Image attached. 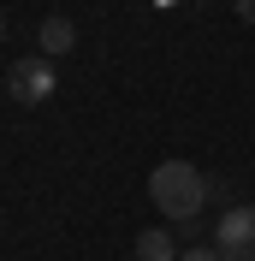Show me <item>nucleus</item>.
<instances>
[{"label":"nucleus","mask_w":255,"mask_h":261,"mask_svg":"<svg viewBox=\"0 0 255 261\" xmlns=\"http://www.w3.org/2000/svg\"><path fill=\"white\" fill-rule=\"evenodd\" d=\"M54 89H60V71H54L48 54H30V60L6 65V95L18 107H42V101H54Z\"/></svg>","instance_id":"2"},{"label":"nucleus","mask_w":255,"mask_h":261,"mask_svg":"<svg viewBox=\"0 0 255 261\" xmlns=\"http://www.w3.org/2000/svg\"><path fill=\"white\" fill-rule=\"evenodd\" d=\"M36 36H42V54H48V60H60V54H71V48H78V24H71L65 12H48Z\"/></svg>","instance_id":"4"},{"label":"nucleus","mask_w":255,"mask_h":261,"mask_svg":"<svg viewBox=\"0 0 255 261\" xmlns=\"http://www.w3.org/2000/svg\"><path fill=\"white\" fill-rule=\"evenodd\" d=\"M214 249H220V261H255V202H238L220 214Z\"/></svg>","instance_id":"3"},{"label":"nucleus","mask_w":255,"mask_h":261,"mask_svg":"<svg viewBox=\"0 0 255 261\" xmlns=\"http://www.w3.org/2000/svg\"><path fill=\"white\" fill-rule=\"evenodd\" d=\"M178 261H220V249H214V244H190Z\"/></svg>","instance_id":"6"},{"label":"nucleus","mask_w":255,"mask_h":261,"mask_svg":"<svg viewBox=\"0 0 255 261\" xmlns=\"http://www.w3.org/2000/svg\"><path fill=\"white\" fill-rule=\"evenodd\" d=\"M148 196H155V208L166 214V220H196V214L208 208V178L196 161H160L155 172H148Z\"/></svg>","instance_id":"1"},{"label":"nucleus","mask_w":255,"mask_h":261,"mask_svg":"<svg viewBox=\"0 0 255 261\" xmlns=\"http://www.w3.org/2000/svg\"><path fill=\"white\" fill-rule=\"evenodd\" d=\"M0 42H6V18H0Z\"/></svg>","instance_id":"8"},{"label":"nucleus","mask_w":255,"mask_h":261,"mask_svg":"<svg viewBox=\"0 0 255 261\" xmlns=\"http://www.w3.org/2000/svg\"><path fill=\"white\" fill-rule=\"evenodd\" d=\"M184 249H178V238L166 226H148L143 238H137V261H178Z\"/></svg>","instance_id":"5"},{"label":"nucleus","mask_w":255,"mask_h":261,"mask_svg":"<svg viewBox=\"0 0 255 261\" xmlns=\"http://www.w3.org/2000/svg\"><path fill=\"white\" fill-rule=\"evenodd\" d=\"M238 18H243V24H255V0H238Z\"/></svg>","instance_id":"7"}]
</instances>
